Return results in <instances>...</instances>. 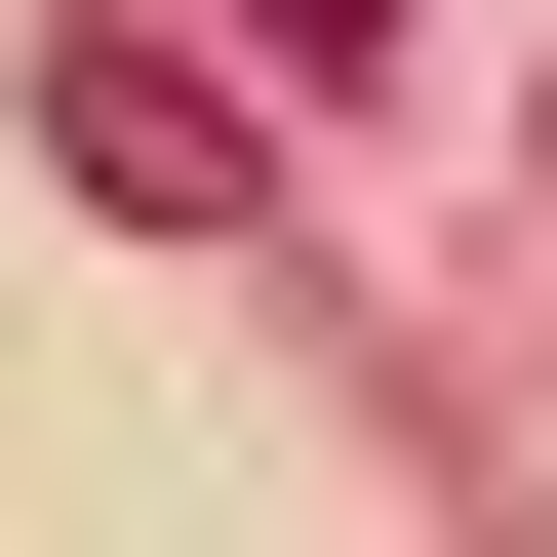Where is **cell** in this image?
I'll return each instance as SVG.
<instances>
[{"instance_id":"obj_1","label":"cell","mask_w":557,"mask_h":557,"mask_svg":"<svg viewBox=\"0 0 557 557\" xmlns=\"http://www.w3.org/2000/svg\"><path fill=\"white\" fill-rule=\"evenodd\" d=\"M40 120H81V199H120V239H239V199H278L239 120H199V81H120V40H81V81H40Z\"/></svg>"},{"instance_id":"obj_2","label":"cell","mask_w":557,"mask_h":557,"mask_svg":"<svg viewBox=\"0 0 557 557\" xmlns=\"http://www.w3.org/2000/svg\"><path fill=\"white\" fill-rule=\"evenodd\" d=\"M239 40H278V81H398V0H239Z\"/></svg>"}]
</instances>
